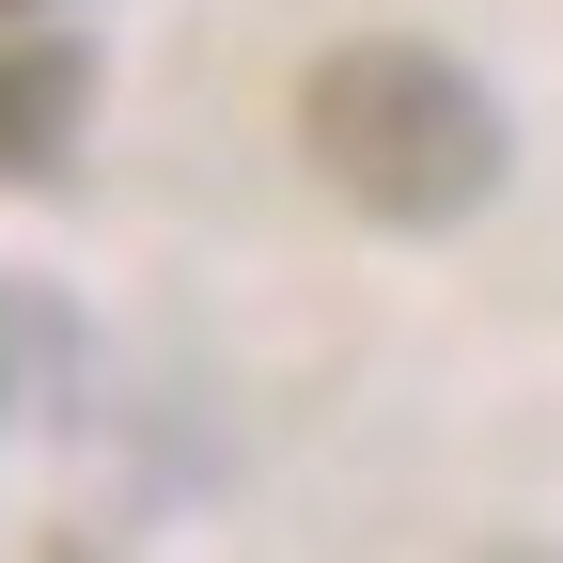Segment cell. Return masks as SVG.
Masks as SVG:
<instances>
[{
	"mask_svg": "<svg viewBox=\"0 0 563 563\" xmlns=\"http://www.w3.org/2000/svg\"><path fill=\"white\" fill-rule=\"evenodd\" d=\"M95 110V63L63 47V32H0V173H47L63 141H79Z\"/></svg>",
	"mask_w": 563,
	"mask_h": 563,
	"instance_id": "2",
	"label": "cell"
},
{
	"mask_svg": "<svg viewBox=\"0 0 563 563\" xmlns=\"http://www.w3.org/2000/svg\"><path fill=\"white\" fill-rule=\"evenodd\" d=\"M298 141L313 173L391 235H439L501 188V95L470 79L454 47H407V32H361L298 79Z\"/></svg>",
	"mask_w": 563,
	"mask_h": 563,
	"instance_id": "1",
	"label": "cell"
}]
</instances>
